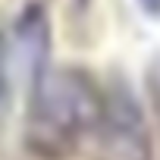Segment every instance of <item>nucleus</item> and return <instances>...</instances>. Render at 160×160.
Here are the masks:
<instances>
[{"label": "nucleus", "mask_w": 160, "mask_h": 160, "mask_svg": "<svg viewBox=\"0 0 160 160\" xmlns=\"http://www.w3.org/2000/svg\"><path fill=\"white\" fill-rule=\"evenodd\" d=\"M104 88L85 69L32 60V91L25 107V148L38 160H66L91 138L101 116Z\"/></svg>", "instance_id": "1"}, {"label": "nucleus", "mask_w": 160, "mask_h": 160, "mask_svg": "<svg viewBox=\"0 0 160 160\" xmlns=\"http://www.w3.org/2000/svg\"><path fill=\"white\" fill-rule=\"evenodd\" d=\"M91 141L94 160H154V132L144 104L126 78H113L104 88Z\"/></svg>", "instance_id": "2"}, {"label": "nucleus", "mask_w": 160, "mask_h": 160, "mask_svg": "<svg viewBox=\"0 0 160 160\" xmlns=\"http://www.w3.org/2000/svg\"><path fill=\"white\" fill-rule=\"evenodd\" d=\"M10 94V50H7V38L0 32V107H3Z\"/></svg>", "instance_id": "3"}, {"label": "nucleus", "mask_w": 160, "mask_h": 160, "mask_svg": "<svg viewBox=\"0 0 160 160\" xmlns=\"http://www.w3.org/2000/svg\"><path fill=\"white\" fill-rule=\"evenodd\" d=\"M148 94H151V107L157 113V122H160V57L151 63L148 69Z\"/></svg>", "instance_id": "4"}, {"label": "nucleus", "mask_w": 160, "mask_h": 160, "mask_svg": "<svg viewBox=\"0 0 160 160\" xmlns=\"http://www.w3.org/2000/svg\"><path fill=\"white\" fill-rule=\"evenodd\" d=\"M138 7L148 13V16H154V19H160V0H138Z\"/></svg>", "instance_id": "5"}]
</instances>
